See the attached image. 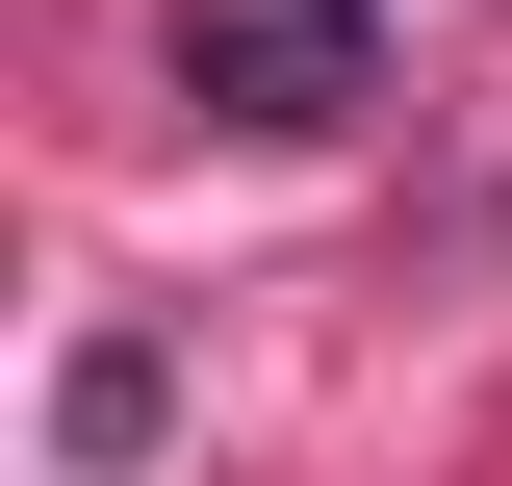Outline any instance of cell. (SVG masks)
<instances>
[{"label": "cell", "instance_id": "cell-1", "mask_svg": "<svg viewBox=\"0 0 512 486\" xmlns=\"http://www.w3.org/2000/svg\"><path fill=\"white\" fill-rule=\"evenodd\" d=\"M384 52V0H180V103L205 128H333Z\"/></svg>", "mask_w": 512, "mask_h": 486}, {"label": "cell", "instance_id": "cell-2", "mask_svg": "<svg viewBox=\"0 0 512 486\" xmlns=\"http://www.w3.org/2000/svg\"><path fill=\"white\" fill-rule=\"evenodd\" d=\"M154 435H180V359H154V333H77V359H52V461H77V486H128Z\"/></svg>", "mask_w": 512, "mask_h": 486}]
</instances>
